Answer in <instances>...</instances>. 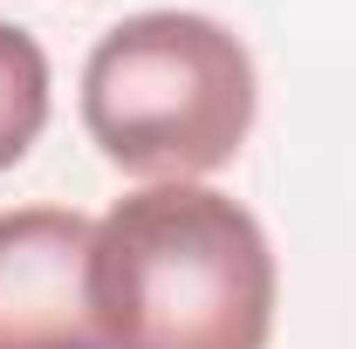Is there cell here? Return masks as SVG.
<instances>
[{
    "label": "cell",
    "instance_id": "obj_1",
    "mask_svg": "<svg viewBox=\"0 0 356 349\" xmlns=\"http://www.w3.org/2000/svg\"><path fill=\"white\" fill-rule=\"evenodd\" d=\"M96 295L117 349H267L274 247L213 185H144L96 219Z\"/></svg>",
    "mask_w": 356,
    "mask_h": 349
},
{
    "label": "cell",
    "instance_id": "obj_2",
    "mask_svg": "<svg viewBox=\"0 0 356 349\" xmlns=\"http://www.w3.org/2000/svg\"><path fill=\"white\" fill-rule=\"evenodd\" d=\"M254 55L206 14H131L89 48L83 124L131 178L192 185L240 158L254 131Z\"/></svg>",
    "mask_w": 356,
    "mask_h": 349
},
{
    "label": "cell",
    "instance_id": "obj_3",
    "mask_svg": "<svg viewBox=\"0 0 356 349\" xmlns=\"http://www.w3.org/2000/svg\"><path fill=\"white\" fill-rule=\"evenodd\" d=\"M0 349H117L96 295V219L0 213Z\"/></svg>",
    "mask_w": 356,
    "mask_h": 349
},
{
    "label": "cell",
    "instance_id": "obj_4",
    "mask_svg": "<svg viewBox=\"0 0 356 349\" xmlns=\"http://www.w3.org/2000/svg\"><path fill=\"white\" fill-rule=\"evenodd\" d=\"M48 124V55L35 35L0 21V172L28 158Z\"/></svg>",
    "mask_w": 356,
    "mask_h": 349
}]
</instances>
